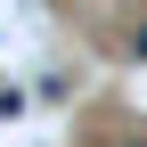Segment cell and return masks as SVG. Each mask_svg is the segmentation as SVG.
<instances>
[{
	"label": "cell",
	"instance_id": "1",
	"mask_svg": "<svg viewBox=\"0 0 147 147\" xmlns=\"http://www.w3.org/2000/svg\"><path fill=\"white\" fill-rule=\"evenodd\" d=\"M16 106H25V98H16V90H0V123H8V115H16Z\"/></svg>",
	"mask_w": 147,
	"mask_h": 147
},
{
	"label": "cell",
	"instance_id": "2",
	"mask_svg": "<svg viewBox=\"0 0 147 147\" xmlns=\"http://www.w3.org/2000/svg\"><path fill=\"white\" fill-rule=\"evenodd\" d=\"M131 57H147V25H139V33H131Z\"/></svg>",
	"mask_w": 147,
	"mask_h": 147
}]
</instances>
